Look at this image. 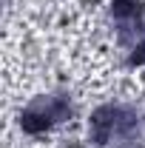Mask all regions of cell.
Returning a JSON list of instances; mask_svg holds the SVG:
<instances>
[{
  "instance_id": "cell-2",
  "label": "cell",
  "mask_w": 145,
  "mask_h": 148,
  "mask_svg": "<svg viewBox=\"0 0 145 148\" xmlns=\"http://www.w3.org/2000/svg\"><path fill=\"white\" fill-rule=\"evenodd\" d=\"M68 117H71V106H68L66 97H40L29 108H23L20 128L26 134H31V137H37V134L49 131L54 123H63Z\"/></svg>"
},
{
  "instance_id": "cell-4",
  "label": "cell",
  "mask_w": 145,
  "mask_h": 148,
  "mask_svg": "<svg viewBox=\"0 0 145 148\" xmlns=\"http://www.w3.org/2000/svg\"><path fill=\"white\" fill-rule=\"evenodd\" d=\"M131 63H134V66H142V63H145V40L134 46V51H131Z\"/></svg>"
},
{
  "instance_id": "cell-3",
  "label": "cell",
  "mask_w": 145,
  "mask_h": 148,
  "mask_svg": "<svg viewBox=\"0 0 145 148\" xmlns=\"http://www.w3.org/2000/svg\"><path fill=\"white\" fill-rule=\"evenodd\" d=\"M111 12L117 20H137L142 14V6H140V0H114Z\"/></svg>"
},
{
  "instance_id": "cell-5",
  "label": "cell",
  "mask_w": 145,
  "mask_h": 148,
  "mask_svg": "<svg viewBox=\"0 0 145 148\" xmlns=\"http://www.w3.org/2000/svg\"><path fill=\"white\" fill-rule=\"evenodd\" d=\"M66 148H83V145H80V143H68Z\"/></svg>"
},
{
  "instance_id": "cell-1",
  "label": "cell",
  "mask_w": 145,
  "mask_h": 148,
  "mask_svg": "<svg viewBox=\"0 0 145 148\" xmlns=\"http://www.w3.org/2000/svg\"><path fill=\"white\" fill-rule=\"evenodd\" d=\"M91 140L94 145L105 148L114 137H125L137 128V114L125 106H100L91 114Z\"/></svg>"
}]
</instances>
